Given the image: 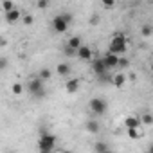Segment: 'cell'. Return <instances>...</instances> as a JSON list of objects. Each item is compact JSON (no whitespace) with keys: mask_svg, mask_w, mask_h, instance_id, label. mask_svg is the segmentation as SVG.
<instances>
[{"mask_svg":"<svg viewBox=\"0 0 153 153\" xmlns=\"http://www.w3.org/2000/svg\"><path fill=\"white\" fill-rule=\"evenodd\" d=\"M40 153H54V149H45V151H40Z\"/></svg>","mask_w":153,"mask_h":153,"instance_id":"cell-32","label":"cell"},{"mask_svg":"<svg viewBox=\"0 0 153 153\" xmlns=\"http://www.w3.org/2000/svg\"><path fill=\"white\" fill-rule=\"evenodd\" d=\"M7 67V58H0V70H6Z\"/></svg>","mask_w":153,"mask_h":153,"instance_id":"cell-27","label":"cell"},{"mask_svg":"<svg viewBox=\"0 0 153 153\" xmlns=\"http://www.w3.org/2000/svg\"><path fill=\"white\" fill-rule=\"evenodd\" d=\"M140 117H135V115H130V117H126L124 119V126H126V130H137V128H140Z\"/></svg>","mask_w":153,"mask_h":153,"instance_id":"cell-9","label":"cell"},{"mask_svg":"<svg viewBox=\"0 0 153 153\" xmlns=\"http://www.w3.org/2000/svg\"><path fill=\"white\" fill-rule=\"evenodd\" d=\"M124 83H126V76H124L123 72H117V74H115V78H114V85H115L117 88H123Z\"/></svg>","mask_w":153,"mask_h":153,"instance_id":"cell-14","label":"cell"},{"mask_svg":"<svg viewBox=\"0 0 153 153\" xmlns=\"http://www.w3.org/2000/svg\"><path fill=\"white\" fill-rule=\"evenodd\" d=\"M22 20H24V24H25V25H31V24L34 22L33 15H24V18H22Z\"/></svg>","mask_w":153,"mask_h":153,"instance_id":"cell-23","label":"cell"},{"mask_svg":"<svg viewBox=\"0 0 153 153\" xmlns=\"http://www.w3.org/2000/svg\"><path fill=\"white\" fill-rule=\"evenodd\" d=\"M106 153H112V151H110V149H108V151H106Z\"/></svg>","mask_w":153,"mask_h":153,"instance_id":"cell-35","label":"cell"},{"mask_svg":"<svg viewBox=\"0 0 153 153\" xmlns=\"http://www.w3.org/2000/svg\"><path fill=\"white\" fill-rule=\"evenodd\" d=\"M130 65V59L128 58H119V68H124Z\"/></svg>","mask_w":153,"mask_h":153,"instance_id":"cell-24","label":"cell"},{"mask_svg":"<svg viewBox=\"0 0 153 153\" xmlns=\"http://www.w3.org/2000/svg\"><path fill=\"white\" fill-rule=\"evenodd\" d=\"M65 54H67V56H72V54H78V52H76V51H72L70 47H67V49H65Z\"/></svg>","mask_w":153,"mask_h":153,"instance_id":"cell-30","label":"cell"},{"mask_svg":"<svg viewBox=\"0 0 153 153\" xmlns=\"http://www.w3.org/2000/svg\"><path fill=\"white\" fill-rule=\"evenodd\" d=\"M92 68H94V72H96V76H97V78H105V76L108 74V67L105 65L103 58H99V59H94V63H92Z\"/></svg>","mask_w":153,"mask_h":153,"instance_id":"cell-5","label":"cell"},{"mask_svg":"<svg viewBox=\"0 0 153 153\" xmlns=\"http://www.w3.org/2000/svg\"><path fill=\"white\" fill-rule=\"evenodd\" d=\"M151 33H153V25H151V24H144L142 29H140V34H142V36H149Z\"/></svg>","mask_w":153,"mask_h":153,"instance_id":"cell-20","label":"cell"},{"mask_svg":"<svg viewBox=\"0 0 153 153\" xmlns=\"http://www.w3.org/2000/svg\"><path fill=\"white\" fill-rule=\"evenodd\" d=\"M52 76V72H51V68H42L40 72H38V78L42 79V81H45V79H49Z\"/></svg>","mask_w":153,"mask_h":153,"instance_id":"cell-18","label":"cell"},{"mask_svg":"<svg viewBox=\"0 0 153 153\" xmlns=\"http://www.w3.org/2000/svg\"><path fill=\"white\" fill-rule=\"evenodd\" d=\"M56 148V135L49 133L45 128L40 130V140H38V149L45 151V149H54Z\"/></svg>","mask_w":153,"mask_h":153,"instance_id":"cell-2","label":"cell"},{"mask_svg":"<svg viewBox=\"0 0 153 153\" xmlns=\"http://www.w3.org/2000/svg\"><path fill=\"white\" fill-rule=\"evenodd\" d=\"M140 123H142L144 126H151V124H153V115H151V114H142Z\"/></svg>","mask_w":153,"mask_h":153,"instance_id":"cell-19","label":"cell"},{"mask_svg":"<svg viewBox=\"0 0 153 153\" xmlns=\"http://www.w3.org/2000/svg\"><path fill=\"white\" fill-rule=\"evenodd\" d=\"M56 70H58V74H59V76H68V74L72 72V68H70V65H68V63H59Z\"/></svg>","mask_w":153,"mask_h":153,"instance_id":"cell-15","label":"cell"},{"mask_svg":"<svg viewBox=\"0 0 153 153\" xmlns=\"http://www.w3.org/2000/svg\"><path fill=\"white\" fill-rule=\"evenodd\" d=\"M59 153H72V151H68V149H63V151H59Z\"/></svg>","mask_w":153,"mask_h":153,"instance_id":"cell-33","label":"cell"},{"mask_svg":"<svg viewBox=\"0 0 153 153\" xmlns=\"http://www.w3.org/2000/svg\"><path fill=\"white\" fill-rule=\"evenodd\" d=\"M103 6H105L106 9H112V7H114L115 4H114V2H108V0H106V2H103Z\"/></svg>","mask_w":153,"mask_h":153,"instance_id":"cell-29","label":"cell"},{"mask_svg":"<svg viewBox=\"0 0 153 153\" xmlns=\"http://www.w3.org/2000/svg\"><path fill=\"white\" fill-rule=\"evenodd\" d=\"M61 16H63V20H65L67 24H72V20H74V16H72L70 13H61Z\"/></svg>","mask_w":153,"mask_h":153,"instance_id":"cell-25","label":"cell"},{"mask_svg":"<svg viewBox=\"0 0 153 153\" xmlns=\"http://www.w3.org/2000/svg\"><path fill=\"white\" fill-rule=\"evenodd\" d=\"M83 45H85V43H83V40H81L79 36H72V38H68V42H67V47H70V49L76 51V52H78Z\"/></svg>","mask_w":153,"mask_h":153,"instance_id":"cell-10","label":"cell"},{"mask_svg":"<svg viewBox=\"0 0 153 153\" xmlns=\"http://www.w3.org/2000/svg\"><path fill=\"white\" fill-rule=\"evenodd\" d=\"M151 72H153V63H151Z\"/></svg>","mask_w":153,"mask_h":153,"instance_id":"cell-34","label":"cell"},{"mask_svg":"<svg viewBox=\"0 0 153 153\" xmlns=\"http://www.w3.org/2000/svg\"><path fill=\"white\" fill-rule=\"evenodd\" d=\"M7 153H15V151H7Z\"/></svg>","mask_w":153,"mask_h":153,"instance_id":"cell-36","label":"cell"},{"mask_svg":"<svg viewBox=\"0 0 153 153\" xmlns=\"http://www.w3.org/2000/svg\"><path fill=\"white\" fill-rule=\"evenodd\" d=\"M2 9H4L6 13H11V11H15L16 7H15V2H11V0H4V2H2Z\"/></svg>","mask_w":153,"mask_h":153,"instance_id":"cell-17","label":"cell"},{"mask_svg":"<svg viewBox=\"0 0 153 153\" xmlns=\"http://www.w3.org/2000/svg\"><path fill=\"white\" fill-rule=\"evenodd\" d=\"M40 9H45V7H49V2H47V0H40V2L36 4Z\"/></svg>","mask_w":153,"mask_h":153,"instance_id":"cell-28","label":"cell"},{"mask_svg":"<svg viewBox=\"0 0 153 153\" xmlns=\"http://www.w3.org/2000/svg\"><path fill=\"white\" fill-rule=\"evenodd\" d=\"M96 153H106L108 151V144L106 142H103V140H99V142H96Z\"/></svg>","mask_w":153,"mask_h":153,"instance_id":"cell-16","label":"cell"},{"mask_svg":"<svg viewBox=\"0 0 153 153\" xmlns=\"http://www.w3.org/2000/svg\"><path fill=\"white\" fill-rule=\"evenodd\" d=\"M52 29H54V33H65V31L68 29V24L63 20L61 15H56V16L52 18Z\"/></svg>","mask_w":153,"mask_h":153,"instance_id":"cell-6","label":"cell"},{"mask_svg":"<svg viewBox=\"0 0 153 153\" xmlns=\"http://www.w3.org/2000/svg\"><path fill=\"white\" fill-rule=\"evenodd\" d=\"M103 61H105V65L108 67V70H110V68H117V67H119V56H117V54L106 52V54L103 56Z\"/></svg>","mask_w":153,"mask_h":153,"instance_id":"cell-7","label":"cell"},{"mask_svg":"<svg viewBox=\"0 0 153 153\" xmlns=\"http://www.w3.org/2000/svg\"><path fill=\"white\" fill-rule=\"evenodd\" d=\"M88 108H90L92 114H96V115H103V114L106 112V108H108V103H106L105 99H101V97H92L90 103H88Z\"/></svg>","mask_w":153,"mask_h":153,"instance_id":"cell-4","label":"cell"},{"mask_svg":"<svg viewBox=\"0 0 153 153\" xmlns=\"http://www.w3.org/2000/svg\"><path fill=\"white\" fill-rule=\"evenodd\" d=\"M20 18H24V15H22L18 9H15V11H11V13H6V22H7V24H15V22H18Z\"/></svg>","mask_w":153,"mask_h":153,"instance_id":"cell-12","label":"cell"},{"mask_svg":"<svg viewBox=\"0 0 153 153\" xmlns=\"http://www.w3.org/2000/svg\"><path fill=\"white\" fill-rule=\"evenodd\" d=\"M126 43H128V42H126V36L119 33V34H115V36L110 40V47H108V52L121 56V54H124V52H126V49H128V45H126Z\"/></svg>","mask_w":153,"mask_h":153,"instance_id":"cell-1","label":"cell"},{"mask_svg":"<svg viewBox=\"0 0 153 153\" xmlns=\"http://www.w3.org/2000/svg\"><path fill=\"white\" fill-rule=\"evenodd\" d=\"M76 56H78L81 61H90V59L94 58V52H92V49H90L88 45H83V47L78 51V54H76Z\"/></svg>","mask_w":153,"mask_h":153,"instance_id":"cell-8","label":"cell"},{"mask_svg":"<svg viewBox=\"0 0 153 153\" xmlns=\"http://www.w3.org/2000/svg\"><path fill=\"white\" fill-rule=\"evenodd\" d=\"M148 153H153V142L149 144V148H148Z\"/></svg>","mask_w":153,"mask_h":153,"instance_id":"cell-31","label":"cell"},{"mask_svg":"<svg viewBox=\"0 0 153 153\" xmlns=\"http://www.w3.org/2000/svg\"><path fill=\"white\" fill-rule=\"evenodd\" d=\"M99 20H101V16L94 13V15H92V18H90V24H92V25H97V24H99Z\"/></svg>","mask_w":153,"mask_h":153,"instance_id":"cell-26","label":"cell"},{"mask_svg":"<svg viewBox=\"0 0 153 153\" xmlns=\"http://www.w3.org/2000/svg\"><path fill=\"white\" fill-rule=\"evenodd\" d=\"M85 128H87V131H88V133H97V131L101 130V124H99V121L90 119V121H87Z\"/></svg>","mask_w":153,"mask_h":153,"instance_id":"cell-13","label":"cell"},{"mask_svg":"<svg viewBox=\"0 0 153 153\" xmlns=\"http://www.w3.org/2000/svg\"><path fill=\"white\" fill-rule=\"evenodd\" d=\"M126 131H128V137H130V139H139V137L142 135V133L139 131V128H137V130H126Z\"/></svg>","mask_w":153,"mask_h":153,"instance_id":"cell-22","label":"cell"},{"mask_svg":"<svg viewBox=\"0 0 153 153\" xmlns=\"http://www.w3.org/2000/svg\"><path fill=\"white\" fill-rule=\"evenodd\" d=\"M27 90L34 97H45V87H43V81L38 78V76H36V78H33V79H29Z\"/></svg>","mask_w":153,"mask_h":153,"instance_id":"cell-3","label":"cell"},{"mask_svg":"<svg viewBox=\"0 0 153 153\" xmlns=\"http://www.w3.org/2000/svg\"><path fill=\"white\" fill-rule=\"evenodd\" d=\"M22 92H24V85H22V83H15V85H13V94H15V96H20Z\"/></svg>","mask_w":153,"mask_h":153,"instance_id":"cell-21","label":"cell"},{"mask_svg":"<svg viewBox=\"0 0 153 153\" xmlns=\"http://www.w3.org/2000/svg\"><path fill=\"white\" fill-rule=\"evenodd\" d=\"M79 79L78 78H72V79H68L67 83H65V90L68 92V94H74V92H78L79 90Z\"/></svg>","mask_w":153,"mask_h":153,"instance_id":"cell-11","label":"cell"}]
</instances>
